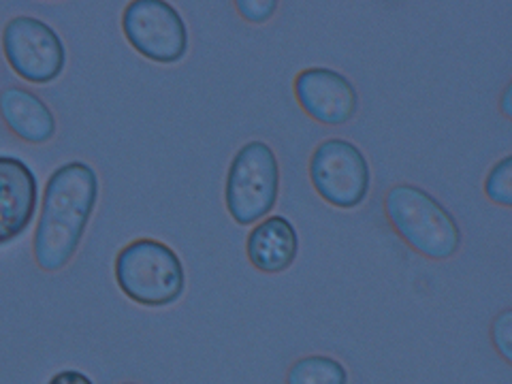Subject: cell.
<instances>
[{
	"label": "cell",
	"mask_w": 512,
	"mask_h": 384,
	"mask_svg": "<svg viewBox=\"0 0 512 384\" xmlns=\"http://www.w3.org/2000/svg\"><path fill=\"white\" fill-rule=\"evenodd\" d=\"M348 367L331 355H306L286 372V384H348Z\"/></svg>",
	"instance_id": "obj_12"
},
{
	"label": "cell",
	"mask_w": 512,
	"mask_h": 384,
	"mask_svg": "<svg viewBox=\"0 0 512 384\" xmlns=\"http://www.w3.org/2000/svg\"><path fill=\"white\" fill-rule=\"evenodd\" d=\"M120 384H139V382H120Z\"/></svg>",
	"instance_id": "obj_18"
},
{
	"label": "cell",
	"mask_w": 512,
	"mask_h": 384,
	"mask_svg": "<svg viewBox=\"0 0 512 384\" xmlns=\"http://www.w3.org/2000/svg\"><path fill=\"white\" fill-rule=\"evenodd\" d=\"M99 173L84 160L58 165L47 178L32 237V256L43 271H60L77 254L99 205Z\"/></svg>",
	"instance_id": "obj_1"
},
{
	"label": "cell",
	"mask_w": 512,
	"mask_h": 384,
	"mask_svg": "<svg viewBox=\"0 0 512 384\" xmlns=\"http://www.w3.org/2000/svg\"><path fill=\"white\" fill-rule=\"evenodd\" d=\"M0 120L5 122L9 133L30 146H45L58 131L52 107L37 92L24 86H7L0 90Z\"/></svg>",
	"instance_id": "obj_10"
},
{
	"label": "cell",
	"mask_w": 512,
	"mask_h": 384,
	"mask_svg": "<svg viewBox=\"0 0 512 384\" xmlns=\"http://www.w3.org/2000/svg\"><path fill=\"white\" fill-rule=\"evenodd\" d=\"M485 195L491 203L512 207V156L506 154L495 163L485 178Z\"/></svg>",
	"instance_id": "obj_13"
},
{
	"label": "cell",
	"mask_w": 512,
	"mask_h": 384,
	"mask_svg": "<svg viewBox=\"0 0 512 384\" xmlns=\"http://www.w3.org/2000/svg\"><path fill=\"white\" fill-rule=\"evenodd\" d=\"M47 384H94V380H92L88 374L79 372V370H73V367H69V370L56 372Z\"/></svg>",
	"instance_id": "obj_16"
},
{
	"label": "cell",
	"mask_w": 512,
	"mask_h": 384,
	"mask_svg": "<svg viewBox=\"0 0 512 384\" xmlns=\"http://www.w3.org/2000/svg\"><path fill=\"white\" fill-rule=\"evenodd\" d=\"M293 92L299 107L325 126H342L357 116L359 92L350 77L329 67H308L297 73Z\"/></svg>",
	"instance_id": "obj_8"
},
{
	"label": "cell",
	"mask_w": 512,
	"mask_h": 384,
	"mask_svg": "<svg viewBox=\"0 0 512 384\" xmlns=\"http://www.w3.org/2000/svg\"><path fill=\"white\" fill-rule=\"evenodd\" d=\"M491 342L506 363H512V310L506 308L491 323Z\"/></svg>",
	"instance_id": "obj_14"
},
{
	"label": "cell",
	"mask_w": 512,
	"mask_h": 384,
	"mask_svg": "<svg viewBox=\"0 0 512 384\" xmlns=\"http://www.w3.org/2000/svg\"><path fill=\"white\" fill-rule=\"evenodd\" d=\"M308 173L316 195L338 210H357L370 195V160L348 139L320 141L310 156Z\"/></svg>",
	"instance_id": "obj_5"
},
{
	"label": "cell",
	"mask_w": 512,
	"mask_h": 384,
	"mask_svg": "<svg viewBox=\"0 0 512 384\" xmlns=\"http://www.w3.org/2000/svg\"><path fill=\"white\" fill-rule=\"evenodd\" d=\"M384 214L399 239L431 261H448L461 250L457 218L425 188L399 182L384 195Z\"/></svg>",
	"instance_id": "obj_2"
},
{
	"label": "cell",
	"mask_w": 512,
	"mask_h": 384,
	"mask_svg": "<svg viewBox=\"0 0 512 384\" xmlns=\"http://www.w3.org/2000/svg\"><path fill=\"white\" fill-rule=\"evenodd\" d=\"M235 11L250 24H265L278 13L276 0H237Z\"/></svg>",
	"instance_id": "obj_15"
},
{
	"label": "cell",
	"mask_w": 512,
	"mask_h": 384,
	"mask_svg": "<svg viewBox=\"0 0 512 384\" xmlns=\"http://www.w3.org/2000/svg\"><path fill=\"white\" fill-rule=\"evenodd\" d=\"M39 180L18 156L0 154V246L20 239L35 220Z\"/></svg>",
	"instance_id": "obj_9"
},
{
	"label": "cell",
	"mask_w": 512,
	"mask_h": 384,
	"mask_svg": "<svg viewBox=\"0 0 512 384\" xmlns=\"http://www.w3.org/2000/svg\"><path fill=\"white\" fill-rule=\"evenodd\" d=\"M246 254L254 269L263 274H284L297 261L299 233L282 214H269L246 237Z\"/></svg>",
	"instance_id": "obj_11"
},
{
	"label": "cell",
	"mask_w": 512,
	"mask_h": 384,
	"mask_svg": "<svg viewBox=\"0 0 512 384\" xmlns=\"http://www.w3.org/2000/svg\"><path fill=\"white\" fill-rule=\"evenodd\" d=\"M280 197V163L269 143H244L231 160L224 180V205L239 227L267 218Z\"/></svg>",
	"instance_id": "obj_4"
},
{
	"label": "cell",
	"mask_w": 512,
	"mask_h": 384,
	"mask_svg": "<svg viewBox=\"0 0 512 384\" xmlns=\"http://www.w3.org/2000/svg\"><path fill=\"white\" fill-rule=\"evenodd\" d=\"M510 101H512V86L508 84L502 92V99H500V111L504 118H512V107H510Z\"/></svg>",
	"instance_id": "obj_17"
},
{
	"label": "cell",
	"mask_w": 512,
	"mask_h": 384,
	"mask_svg": "<svg viewBox=\"0 0 512 384\" xmlns=\"http://www.w3.org/2000/svg\"><path fill=\"white\" fill-rule=\"evenodd\" d=\"M122 35L139 56L156 64H178L190 50L182 13L165 0L128 3L122 11Z\"/></svg>",
	"instance_id": "obj_7"
},
{
	"label": "cell",
	"mask_w": 512,
	"mask_h": 384,
	"mask_svg": "<svg viewBox=\"0 0 512 384\" xmlns=\"http://www.w3.org/2000/svg\"><path fill=\"white\" fill-rule=\"evenodd\" d=\"M114 276L122 295L141 308H169L186 291L180 254L152 237L133 239L116 254Z\"/></svg>",
	"instance_id": "obj_3"
},
{
	"label": "cell",
	"mask_w": 512,
	"mask_h": 384,
	"mask_svg": "<svg viewBox=\"0 0 512 384\" xmlns=\"http://www.w3.org/2000/svg\"><path fill=\"white\" fill-rule=\"evenodd\" d=\"M9 69L35 86L52 84L67 69V45L58 30L35 15H15L3 28Z\"/></svg>",
	"instance_id": "obj_6"
}]
</instances>
